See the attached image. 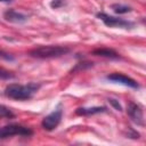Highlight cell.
Instances as JSON below:
<instances>
[{
	"label": "cell",
	"mask_w": 146,
	"mask_h": 146,
	"mask_svg": "<svg viewBox=\"0 0 146 146\" xmlns=\"http://www.w3.org/2000/svg\"><path fill=\"white\" fill-rule=\"evenodd\" d=\"M41 86L39 83L30 82L27 84H17L10 83L5 89V95L8 98L15 100H27L33 97V95L39 90Z\"/></svg>",
	"instance_id": "1"
},
{
	"label": "cell",
	"mask_w": 146,
	"mask_h": 146,
	"mask_svg": "<svg viewBox=\"0 0 146 146\" xmlns=\"http://www.w3.org/2000/svg\"><path fill=\"white\" fill-rule=\"evenodd\" d=\"M70 48L65 46H38L29 51V55L33 58H40V59H46V58H57L66 55L70 52Z\"/></svg>",
	"instance_id": "2"
},
{
	"label": "cell",
	"mask_w": 146,
	"mask_h": 146,
	"mask_svg": "<svg viewBox=\"0 0 146 146\" xmlns=\"http://www.w3.org/2000/svg\"><path fill=\"white\" fill-rule=\"evenodd\" d=\"M97 18H99L106 26L108 27H122V29H128V27H132L133 23L125 21L123 18H117L114 16H111L106 13H97Z\"/></svg>",
	"instance_id": "3"
},
{
	"label": "cell",
	"mask_w": 146,
	"mask_h": 146,
	"mask_svg": "<svg viewBox=\"0 0 146 146\" xmlns=\"http://www.w3.org/2000/svg\"><path fill=\"white\" fill-rule=\"evenodd\" d=\"M32 133H33V131L30 128H26V127L21 125V124H15V123L2 127L1 131H0V136L2 139L10 137V136H15V135L29 137V136H32Z\"/></svg>",
	"instance_id": "4"
},
{
	"label": "cell",
	"mask_w": 146,
	"mask_h": 146,
	"mask_svg": "<svg viewBox=\"0 0 146 146\" xmlns=\"http://www.w3.org/2000/svg\"><path fill=\"white\" fill-rule=\"evenodd\" d=\"M62 116H63V111L60 107L56 108L55 111H52L50 114H48L47 116L43 117L42 122H41V125L44 130L47 131H51L54 130L60 122L62 120Z\"/></svg>",
	"instance_id": "5"
},
{
	"label": "cell",
	"mask_w": 146,
	"mask_h": 146,
	"mask_svg": "<svg viewBox=\"0 0 146 146\" xmlns=\"http://www.w3.org/2000/svg\"><path fill=\"white\" fill-rule=\"evenodd\" d=\"M106 79L112 81V82L120 83V84H123V86H127V87H130V88H135V89H137L139 87L136 80H133L132 78H130V76H128L125 74L119 73V72H114V73L108 74L106 76Z\"/></svg>",
	"instance_id": "6"
},
{
	"label": "cell",
	"mask_w": 146,
	"mask_h": 146,
	"mask_svg": "<svg viewBox=\"0 0 146 146\" xmlns=\"http://www.w3.org/2000/svg\"><path fill=\"white\" fill-rule=\"evenodd\" d=\"M127 114L129 115V117L131 119L132 122H135L138 125H143L144 124V115H143V110L139 105H137L136 103H129L128 107H127Z\"/></svg>",
	"instance_id": "7"
},
{
	"label": "cell",
	"mask_w": 146,
	"mask_h": 146,
	"mask_svg": "<svg viewBox=\"0 0 146 146\" xmlns=\"http://www.w3.org/2000/svg\"><path fill=\"white\" fill-rule=\"evenodd\" d=\"M3 18H5V21L10 22V23H24V22L27 21L26 15H24L22 13H18L14 9H7L3 13Z\"/></svg>",
	"instance_id": "8"
},
{
	"label": "cell",
	"mask_w": 146,
	"mask_h": 146,
	"mask_svg": "<svg viewBox=\"0 0 146 146\" xmlns=\"http://www.w3.org/2000/svg\"><path fill=\"white\" fill-rule=\"evenodd\" d=\"M94 55L96 56H100V57H106V58H111V59H117L120 58L119 54L113 50V49H110V48H97L92 51Z\"/></svg>",
	"instance_id": "9"
},
{
	"label": "cell",
	"mask_w": 146,
	"mask_h": 146,
	"mask_svg": "<svg viewBox=\"0 0 146 146\" xmlns=\"http://www.w3.org/2000/svg\"><path fill=\"white\" fill-rule=\"evenodd\" d=\"M106 111V107L104 106H95V107H79L76 108L75 113L78 115H92L97 113H103Z\"/></svg>",
	"instance_id": "10"
},
{
	"label": "cell",
	"mask_w": 146,
	"mask_h": 146,
	"mask_svg": "<svg viewBox=\"0 0 146 146\" xmlns=\"http://www.w3.org/2000/svg\"><path fill=\"white\" fill-rule=\"evenodd\" d=\"M111 8L113 9V11L115 14H127V13H130L131 11V8L129 6H125V5H121V3H113L111 6Z\"/></svg>",
	"instance_id": "11"
},
{
	"label": "cell",
	"mask_w": 146,
	"mask_h": 146,
	"mask_svg": "<svg viewBox=\"0 0 146 146\" xmlns=\"http://www.w3.org/2000/svg\"><path fill=\"white\" fill-rule=\"evenodd\" d=\"M15 115H14V113L10 111V110H8L5 105H2L1 106V117H7V119H11V117H14Z\"/></svg>",
	"instance_id": "12"
},
{
	"label": "cell",
	"mask_w": 146,
	"mask_h": 146,
	"mask_svg": "<svg viewBox=\"0 0 146 146\" xmlns=\"http://www.w3.org/2000/svg\"><path fill=\"white\" fill-rule=\"evenodd\" d=\"M108 103H110L116 111H122V106H121V104L119 103V100H116V99H114V98H108Z\"/></svg>",
	"instance_id": "13"
},
{
	"label": "cell",
	"mask_w": 146,
	"mask_h": 146,
	"mask_svg": "<svg viewBox=\"0 0 146 146\" xmlns=\"http://www.w3.org/2000/svg\"><path fill=\"white\" fill-rule=\"evenodd\" d=\"M65 2H66L65 0H52V1L50 2V7L54 8V9H57V8L62 7V6H64Z\"/></svg>",
	"instance_id": "14"
},
{
	"label": "cell",
	"mask_w": 146,
	"mask_h": 146,
	"mask_svg": "<svg viewBox=\"0 0 146 146\" xmlns=\"http://www.w3.org/2000/svg\"><path fill=\"white\" fill-rule=\"evenodd\" d=\"M0 74H1V79H2V80H5L6 78H13V76H14L10 72H6L5 70H1V73H0Z\"/></svg>",
	"instance_id": "15"
},
{
	"label": "cell",
	"mask_w": 146,
	"mask_h": 146,
	"mask_svg": "<svg viewBox=\"0 0 146 146\" xmlns=\"http://www.w3.org/2000/svg\"><path fill=\"white\" fill-rule=\"evenodd\" d=\"M140 22H141V24H144V25L146 26V17H144V18H141V21H140Z\"/></svg>",
	"instance_id": "16"
},
{
	"label": "cell",
	"mask_w": 146,
	"mask_h": 146,
	"mask_svg": "<svg viewBox=\"0 0 146 146\" xmlns=\"http://www.w3.org/2000/svg\"><path fill=\"white\" fill-rule=\"evenodd\" d=\"M2 1H10V0H2Z\"/></svg>",
	"instance_id": "17"
}]
</instances>
